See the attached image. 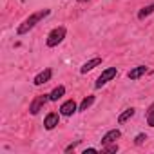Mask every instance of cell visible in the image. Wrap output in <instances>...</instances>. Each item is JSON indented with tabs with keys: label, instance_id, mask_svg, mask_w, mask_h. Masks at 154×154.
Masks as SVG:
<instances>
[{
	"label": "cell",
	"instance_id": "3957f363",
	"mask_svg": "<svg viewBox=\"0 0 154 154\" xmlns=\"http://www.w3.org/2000/svg\"><path fill=\"white\" fill-rule=\"evenodd\" d=\"M47 102H51V100H49V94H38V96H35V100L29 103V112H31L33 116L38 114V112L42 111V107H44Z\"/></svg>",
	"mask_w": 154,
	"mask_h": 154
},
{
	"label": "cell",
	"instance_id": "8992f818",
	"mask_svg": "<svg viewBox=\"0 0 154 154\" xmlns=\"http://www.w3.org/2000/svg\"><path fill=\"white\" fill-rule=\"evenodd\" d=\"M76 109H78L76 102H74V100H67V102L62 103V107H60V114H62V116H71L72 112H76Z\"/></svg>",
	"mask_w": 154,
	"mask_h": 154
},
{
	"label": "cell",
	"instance_id": "ffe728a7",
	"mask_svg": "<svg viewBox=\"0 0 154 154\" xmlns=\"http://www.w3.org/2000/svg\"><path fill=\"white\" fill-rule=\"evenodd\" d=\"M78 2H87V0H78Z\"/></svg>",
	"mask_w": 154,
	"mask_h": 154
},
{
	"label": "cell",
	"instance_id": "4fadbf2b",
	"mask_svg": "<svg viewBox=\"0 0 154 154\" xmlns=\"http://www.w3.org/2000/svg\"><path fill=\"white\" fill-rule=\"evenodd\" d=\"M93 103H94V96H93V94H89V96H85V98L82 100V103H80L78 111H87Z\"/></svg>",
	"mask_w": 154,
	"mask_h": 154
},
{
	"label": "cell",
	"instance_id": "e0dca14e",
	"mask_svg": "<svg viewBox=\"0 0 154 154\" xmlns=\"http://www.w3.org/2000/svg\"><path fill=\"white\" fill-rule=\"evenodd\" d=\"M145 140H147V134H143V132H141V134H138V136L134 138V143H136V145H141Z\"/></svg>",
	"mask_w": 154,
	"mask_h": 154
},
{
	"label": "cell",
	"instance_id": "52a82bcc",
	"mask_svg": "<svg viewBox=\"0 0 154 154\" xmlns=\"http://www.w3.org/2000/svg\"><path fill=\"white\" fill-rule=\"evenodd\" d=\"M58 122H60L58 112H49V114L45 116V120H44V127H45L47 131H53V129L58 125Z\"/></svg>",
	"mask_w": 154,
	"mask_h": 154
},
{
	"label": "cell",
	"instance_id": "9a60e30c",
	"mask_svg": "<svg viewBox=\"0 0 154 154\" xmlns=\"http://www.w3.org/2000/svg\"><path fill=\"white\" fill-rule=\"evenodd\" d=\"M147 123L150 127H154V103H150L147 109Z\"/></svg>",
	"mask_w": 154,
	"mask_h": 154
},
{
	"label": "cell",
	"instance_id": "2e32d148",
	"mask_svg": "<svg viewBox=\"0 0 154 154\" xmlns=\"http://www.w3.org/2000/svg\"><path fill=\"white\" fill-rule=\"evenodd\" d=\"M102 150H103V152H118V145H116V143H107Z\"/></svg>",
	"mask_w": 154,
	"mask_h": 154
},
{
	"label": "cell",
	"instance_id": "ba28073f",
	"mask_svg": "<svg viewBox=\"0 0 154 154\" xmlns=\"http://www.w3.org/2000/svg\"><path fill=\"white\" fill-rule=\"evenodd\" d=\"M120 136H122V132H120L118 129H111V131H107V132L103 134L102 143H103V145H107V143H116V140H120Z\"/></svg>",
	"mask_w": 154,
	"mask_h": 154
},
{
	"label": "cell",
	"instance_id": "ac0fdd59",
	"mask_svg": "<svg viewBox=\"0 0 154 154\" xmlns=\"http://www.w3.org/2000/svg\"><path fill=\"white\" fill-rule=\"evenodd\" d=\"M78 143H80V141H74V143L67 145V147H65V152H71V150H74V149H76V145H78Z\"/></svg>",
	"mask_w": 154,
	"mask_h": 154
},
{
	"label": "cell",
	"instance_id": "5b68a950",
	"mask_svg": "<svg viewBox=\"0 0 154 154\" xmlns=\"http://www.w3.org/2000/svg\"><path fill=\"white\" fill-rule=\"evenodd\" d=\"M51 76H53V71H51V69H44L42 72H38V74L35 76L33 84H35V85H44V84H47V82L51 80Z\"/></svg>",
	"mask_w": 154,
	"mask_h": 154
},
{
	"label": "cell",
	"instance_id": "d6986e66",
	"mask_svg": "<svg viewBox=\"0 0 154 154\" xmlns=\"http://www.w3.org/2000/svg\"><path fill=\"white\" fill-rule=\"evenodd\" d=\"M87 152H98V150H96V149H93V147H89V149H85V150H84V154H87Z\"/></svg>",
	"mask_w": 154,
	"mask_h": 154
},
{
	"label": "cell",
	"instance_id": "9c48e42d",
	"mask_svg": "<svg viewBox=\"0 0 154 154\" xmlns=\"http://www.w3.org/2000/svg\"><path fill=\"white\" fill-rule=\"evenodd\" d=\"M145 72H147V65H136L127 72V76H129V80H140Z\"/></svg>",
	"mask_w": 154,
	"mask_h": 154
},
{
	"label": "cell",
	"instance_id": "7c38bea8",
	"mask_svg": "<svg viewBox=\"0 0 154 154\" xmlns=\"http://www.w3.org/2000/svg\"><path fill=\"white\" fill-rule=\"evenodd\" d=\"M134 114H136V109H134V107H129V109H125V111H123V112L118 116V123H125V122H127V120H131Z\"/></svg>",
	"mask_w": 154,
	"mask_h": 154
},
{
	"label": "cell",
	"instance_id": "8fae6325",
	"mask_svg": "<svg viewBox=\"0 0 154 154\" xmlns=\"http://www.w3.org/2000/svg\"><path fill=\"white\" fill-rule=\"evenodd\" d=\"M63 94H65V87H63V85H58V87H54V89L49 93V100H51V102H58Z\"/></svg>",
	"mask_w": 154,
	"mask_h": 154
},
{
	"label": "cell",
	"instance_id": "5bb4252c",
	"mask_svg": "<svg viewBox=\"0 0 154 154\" xmlns=\"http://www.w3.org/2000/svg\"><path fill=\"white\" fill-rule=\"evenodd\" d=\"M154 13V4H150V6H145L143 9H140V13H138V18L140 20H143L145 17H149V15H152Z\"/></svg>",
	"mask_w": 154,
	"mask_h": 154
},
{
	"label": "cell",
	"instance_id": "277c9868",
	"mask_svg": "<svg viewBox=\"0 0 154 154\" xmlns=\"http://www.w3.org/2000/svg\"><path fill=\"white\" fill-rule=\"evenodd\" d=\"M116 74H118V69H116V67H107V69L98 76V80H96V89L103 87L107 82H111L112 78H116Z\"/></svg>",
	"mask_w": 154,
	"mask_h": 154
},
{
	"label": "cell",
	"instance_id": "6da1fadb",
	"mask_svg": "<svg viewBox=\"0 0 154 154\" xmlns=\"http://www.w3.org/2000/svg\"><path fill=\"white\" fill-rule=\"evenodd\" d=\"M49 13H51L49 9H40V11H36V13L29 15V17H27V18L18 26L17 33H18V35H26V33H29V31H31V29L40 22V20H44L45 17H49Z\"/></svg>",
	"mask_w": 154,
	"mask_h": 154
},
{
	"label": "cell",
	"instance_id": "30bf717a",
	"mask_svg": "<svg viewBox=\"0 0 154 154\" xmlns=\"http://www.w3.org/2000/svg\"><path fill=\"white\" fill-rule=\"evenodd\" d=\"M100 63H102V58H100V56H96V58H93V60H89V62H85V63H84V65L80 67V72H84V74H85V72H89V71H93L94 67H98Z\"/></svg>",
	"mask_w": 154,
	"mask_h": 154
},
{
	"label": "cell",
	"instance_id": "7a4b0ae2",
	"mask_svg": "<svg viewBox=\"0 0 154 154\" xmlns=\"http://www.w3.org/2000/svg\"><path fill=\"white\" fill-rule=\"evenodd\" d=\"M65 33H67V31H65V27H62V26H60V27H54V29H53V31L47 35V40H45V44H47L49 47H54V45H58V44H60V42L65 38Z\"/></svg>",
	"mask_w": 154,
	"mask_h": 154
}]
</instances>
